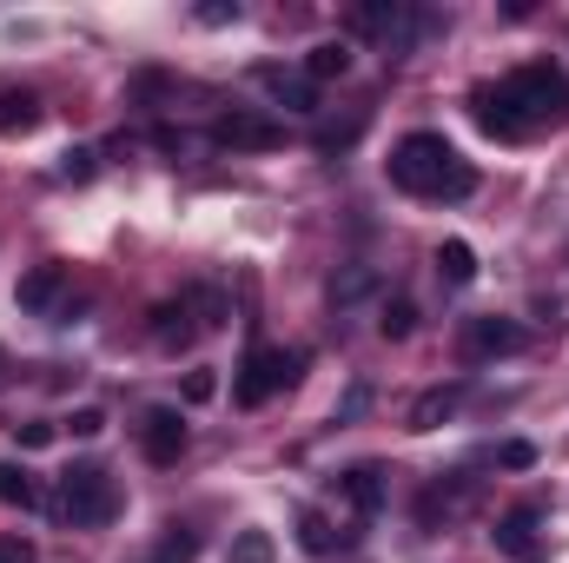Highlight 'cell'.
I'll return each instance as SVG.
<instances>
[{"instance_id":"4dcf8cb0","label":"cell","mask_w":569,"mask_h":563,"mask_svg":"<svg viewBox=\"0 0 569 563\" xmlns=\"http://www.w3.org/2000/svg\"><path fill=\"white\" fill-rule=\"evenodd\" d=\"M0 563H33V544L13 531V537H0Z\"/></svg>"},{"instance_id":"f546056e","label":"cell","mask_w":569,"mask_h":563,"mask_svg":"<svg viewBox=\"0 0 569 563\" xmlns=\"http://www.w3.org/2000/svg\"><path fill=\"white\" fill-rule=\"evenodd\" d=\"M67 431H73V437H100V431H107V412H93V405H87V412H73V418H67Z\"/></svg>"},{"instance_id":"d6986e66","label":"cell","mask_w":569,"mask_h":563,"mask_svg":"<svg viewBox=\"0 0 569 563\" xmlns=\"http://www.w3.org/2000/svg\"><path fill=\"white\" fill-rule=\"evenodd\" d=\"M186 305H192V318H199V332H219V325H226V292H212V285H199V292H186Z\"/></svg>"},{"instance_id":"7c38bea8","label":"cell","mask_w":569,"mask_h":563,"mask_svg":"<svg viewBox=\"0 0 569 563\" xmlns=\"http://www.w3.org/2000/svg\"><path fill=\"white\" fill-rule=\"evenodd\" d=\"M40 93H27V87H0V140H20V134H33L40 127Z\"/></svg>"},{"instance_id":"9a60e30c","label":"cell","mask_w":569,"mask_h":563,"mask_svg":"<svg viewBox=\"0 0 569 563\" xmlns=\"http://www.w3.org/2000/svg\"><path fill=\"white\" fill-rule=\"evenodd\" d=\"M398 13H405V0H365V7H351V33H371V40H391V27H398Z\"/></svg>"},{"instance_id":"cb8c5ba5","label":"cell","mask_w":569,"mask_h":563,"mask_svg":"<svg viewBox=\"0 0 569 563\" xmlns=\"http://www.w3.org/2000/svg\"><path fill=\"white\" fill-rule=\"evenodd\" d=\"M199 551V537L186 531V524H166V544H159V563H192Z\"/></svg>"},{"instance_id":"4316f807","label":"cell","mask_w":569,"mask_h":563,"mask_svg":"<svg viewBox=\"0 0 569 563\" xmlns=\"http://www.w3.org/2000/svg\"><path fill=\"white\" fill-rule=\"evenodd\" d=\"M212 392H219V378H212L206 365H199V372H186V405H206Z\"/></svg>"},{"instance_id":"3957f363","label":"cell","mask_w":569,"mask_h":563,"mask_svg":"<svg viewBox=\"0 0 569 563\" xmlns=\"http://www.w3.org/2000/svg\"><path fill=\"white\" fill-rule=\"evenodd\" d=\"M47 504H53L60 524H73V531H100V524L120 517V484H113L100 464H73V471H60V484H53Z\"/></svg>"},{"instance_id":"2e32d148","label":"cell","mask_w":569,"mask_h":563,"mask_svg":"<svg viewBox=\"0 0 569 563\" xmlns=\"http://www.w3.org/2000/svg\"><path fill=\"white\" fill-rule=\"evenodd\" d=\"M351 73V47L345 40H318L311 53H305V80L318 87V80H345Z\"/></svg>"},{"instance_id":"7402d4cb","label":"cell","mask_w":569,"mask_h":563,"mask_svg":"<svg viewBox=\"0 0 569 563\" xmlns=\"http://www.w3.org/2000/svg\"><path fill=\"white\" fill-rule=\"evenodd\" d=\"M378 332H385V338H411V332H418V305H411V298H391V305L378 312Z\"/></svg>"},{"instance_id":"ba28073f","label":"cell","mask_w":569,"mask_h":563,"mask_svg":"<svg viewBox=\"0 0 569 563\" xmlns=\"http://www.w3.org/2000/svg\"><path fill=\"white\" fill-rule=\"evenodd\" d=\"M140 451H146V464H179L186 457V418L172 405H152L140 418Z\"/></svg>"},{"instance_id":"d6a6232c","label":"cell","mask_w":569,"mask_h":563,"mask_svg":"<svg viewBox=\"0 0 569 563\" xmlns=\"http://www.w3.org/2000/svg\"><path fill=\"white\" fill-rule=\"evenodd\" d=\"M0 385H7V352H0Z\"/></svg>"},{"instance_id":"d4e9b609","label":"cell","mask_w":569,"mask_h":563,"mask_svg":"<svg viewBox=\"0 0 569 563\" xmlns=\"http://www.w3.org/2000/svg\"><path fill=\"white\" fill-rule=\"evenodd\" d=\"M232 563H272V537L266 531H239L232 537Z\"/></svg>"},{"instance_id":"5b68a950","label":"cell","mask_w":569,"mask_h":563,"mask_svg":"<svg viewBox=\"0 0 569 563\" xmlns=\"http://www.w3.org/2000/svg\"><path fill=\"white\" fill-rule=\"evenodd\" d=\"M510 352H523V325L517 318H463V332H457V358L463 365H497V358H510Z\"/></svg>"},{"instance_id":"6da1fadb","label":"cell","mask_w":569,"mask_h":563,"mask_svg":"<svg viewBox=\"0 0 569 563\" xmlns=\"http://www.w3.org/2000/svg\"><path fill=\"white\" fill-rule=\"evenodd\" d=\"M470 113L490 140H530L543 127H563L569 120V73L550 60H530L517 73H503L497 87H477L470 93Z\"/></svg>"},{"instance_id":"8992f818","label":"cell","mask_w":569,"mask_h":563,"mask_svg":"<svg viewBox=\"0 0 569 563\" xmlns=\"http://www.w3.org/2000/svg\"><path fill=\"white\" fill-rule=\"evenodd\" d=\"M212 146H226V152H272V146H284V127L272 113H259V107H226L212 120Z\"/></svg>"},{"instance_id":"7a4b0ae2","label":"cell","mask_w":569,"mask_h":563,"mask_svg":"<svg viewBox=\"0 0 569 563\" xmlns=\"http://www.w3.org/2000/svg\"><path fill=\"white\" fill-rule=\"evenodd\" d=\"M385 172L411 199H470L477 192V172L457 159V146L443 140V134H405V140L391 146Z\"/></svg>"},{"instance_id":"30bf717a","label":"cell","mask_w":569,"mask_h":563,"mask_svg":"<svg viewBox=\"0 0 569 563\" xmlns=\"http://www.w3.org/2000/svg\"><path fill=\"white\" fill-rule=\"evenodd\" d=\"M60 292H67V266H60V259H47V266H33L27 279L13 285V305H20V312H53V305H60Z\"/></svg>"},{"instance_id":"5bb4252c","label":"cell","mask_w":569,"mask_h":563,"mask_svg":"<svg viewBox=\"0 0 569 563\" xmlns=\"http://www.w3.org/2000/svg\"><path fill=\"white\" fill-rule=\"evenodd\" d=\"M0 504H13V511H40V504H47V484H40L27 464H0Z\"/></svg>"},{"instance_id":"ffe728a7","label":"cell","mask_w":569,"mask_h":563,"mask_svg":"<svg viewBox=\"0 0 569 563\" xmlns=\"http://www.w3.org/2000/svg\"><path fill=\"white\" fill-rule=\"evenodd\" d=\"M371 285H378V273H371V266H345V273L331 279V305H358Z\"/></svg>"},{"instance_id":"e0dca14e","label":"cell","mask_w":569,"mask_h":563,"mask_svg":"<svg viewBox=\"0 0 569 563\" xmlns=\"http://www.w3.org/2000/svg\"><path fill=\"white\" fill-rule=\"evenodd\" d=\"M437 279L450 285V292H463V285L477 279V253H470L463 239H443V246H437Z\"/></svg>"},{"instance_id":"52a82bcc","label":"cell","mask_w":569,"mask_h":563,"mask_svg":"<svg viewBox=\"0 0 569 563\" xmlns=\"http://www.w3.org/2000/svg\"><path fill=\"white\" fill-rule=\"evenodd\" d=\"M537 524H543V511H537V504H510V511L497 517V531H490V537H497V551H503L510 563H543L550 551H543Z\"/></svg>"},{"instance_id":"603a6c76","label":"cell","mask_w":569,"mask_h":563,"mask_svg":"<svg viewBox=\"0 0 569 563\" xmlns=\"http://www.w3.org/2000/svg\"><path fill=\"white\" fill-rule=\"evenodd\" d=\"M298 544H305V551H311V557H325V551H331V544H338V537H331V524H325V517H318V511H298Z\"/></svg>"},{"instance_id":"44dd1931","label":"cell","mask_w":569,"mask_h":563,"mask_svg":"<svg viewBox=\"0 0 569 563\" xmlns=\"http://www.w3.org/2000/svg\"><path fill=\"white\" fill-rule=\"evenodd\" d=\"M93 172H100V152H93V146H67V152H60V179H67V186H87Z\"/></svg>"},{"instance_id":"f1b7e54d","label":"cell","mask_w":569,"mask_h":563,"mask_svg":"<svg viewBox=\"0 0 569 563\" xmlns=\"http://www.w3.org/2000/svg\"><path fill=\"white\" fill-rule=\"evenodd\" d=\"M497 464H503V471H530V464H537V451L517 437V444H503V451H497Z\"/></svg>"},{"instance_id":"9c48e42d","label":"cell","mask_w":569,"mask_h":563,"mask_svg":"<svg viewBox=\"0 0 569 563\" xmlns=\"http://www.w3.org/2000/svg\"><path fill=\"white\" fill-rule=\"evenodd\" d=\"M385 491H391V477H385V464H351L345 477H338V497L358 511V517H371V511H385Z\"/></svg>"},{"instance_id":"277c9868","label":"cell","mask_w":569,"mask_h":563,"mask_svg":"<svg viewBox=\"0 0 569 563\" xmlns=\"http://www.w3.org/2000/svg\"><path fill=\"white\" fill-rule=\"evenodd\" d=\"M298 372H305V352H279V345H252L246 352V365H239V378H232V398L246 405V412H259L272 392L284 385H298Z\"/></svg>"},{"instance_id":"ac0fdd59","label":"cell","mask_w":569,"mask_h":563,"mask_svg":"<svg viewBox=\"0 0 569 563\" xmlns=\"http://www.w3.org/2000/svg\"><path fill=\"white\" fill-rule=\"evenodd\" d=\"M457 405H463V385H437V392H425V398L411 405V431H437Z\"/></svg>"},{"instance_id":"4fadbf2b","label":"cell","mask_w":569,"mask_h":563,"mask_svg":"<svg viewBox=\"0 0 569 563\" xmlns=\"http://www.w3.org/2000/svg\"><path fill=\"white\" fill-rule=\"evenodd\" d=\"M259 80H266V87L279 93V107H284V113H318V87H311L305 73H284V67H266Z\"/></svg>"},{"instance_id":"484cf974","label":"cell","mask_w":569,"mask_h":563,"mask_svg":"<svg viewBox=\"0 0 569 563\" xmlns=\"http://www.w3.org/2000/svg\"><path fill=\"white\" fill-rule=\"evenodd\" d=\"M13 437H20V451H47V444L60 437V424H47V418H33V424H13Z\"/></svg>"},{"instance_id":"1f68e13d","label":"cell","mask_w":569,"mask_h":563,"mask_svg":"<svg viewBox=\"0 0 569 563\" xmlns=\"http://www.w3.org/2000/svg\"><path fill=\"white\" fill-rule=\"evenodd\" d=\"M152 146H159V152H186V134H172V127H159V134H152Z\"/></svg>"},{"instance_id":"83f0119b","label":"cell","mask_w":569,"mask_h":563,"mask_svg":"<svg viewBox=\"0 0 569 563\" xmlns=\"http://www.w3.org/2000/svg\"><path fill=\"white\" fill-rule=\"evenodd\" d=\"M199 20H206V27H232V20H239V0H206Z\"/></svg>"},{"instance_id":"8fae6325","label":"cell","mask_w":569,"mask_h":563,"mask_svg":"<svg viewBox=\"0 0 569 563\" xmlns=\"http://www.w3.org/2000/svg\"><path fill=\"white\" fill-rule=\"evenodd\" d=\"M192 332H199V318H192V305H186V298H166V305H152V345H159V352H179V345H192Z\"/></svg>"}]
</instances>
